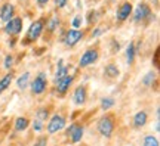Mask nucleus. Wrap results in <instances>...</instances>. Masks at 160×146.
I'll use <instances>...</instances> for the list:
<instances>
[{"label": "nucleus", "mask_w": 160, "mask_h": 146, "mask_svg": "<svg viewBox=\"0 0 160 146\" xmlns=\"http://www.w3.org/2000/svg\"><path fill=\"white\" fill-rule=\"evenodd\" d=\"M97 129H98V133L105 137V139H110L113 133H114V129H116V117L113 114H105L102 117L98 120V124H97Z\"/></svg>", "instance_id": "f257e3e1"}, {"label": "nucleus", "mask_w": 160, "mask_h": 146, "mask_svg": "<svg viewBox=\"0 0 160 146\" xmlns=\"http://www.w3.org/2000/svg\"><path fill=\"white\" fill-rule=\"evenodd\" d=\"M153 19L151 9L147 3H139L133 12V21L135 22H150Z\"/></svg>", "instance_id": "f03ea898"}, {"label": "nucleus", "mask_w": 160, "mask_h": 146, "mask_svg": "<svg viewBox=\"0 0 160 146\" xmlns=\"http://www.w3.org/2000/svg\"><path fill=\"white\" fill-rule=\"evenodd\" d=\"M65 129V118L62 115H59V114H55L53 117L49 120V123H48V133L49 134H55L58 131H61V130Z\"/></svg>", "instance_id": "7ed1b4c3"}, {"label": "nucleus", "mask_w": 160, "mask_h": 146, "mask_svg": "<svg viewBox=\"0 0 160 146\" xmlns=\"http://www.w3.org/2000/svg\"><path fill=\"white\" fill-rule=\"evenodd\" d=\"M43 27H45V19H37L30 25L28 31H27V41H36L39 39L42 33H43Z\"/></svg>", "instance_id": "20e7f679"}, {"label": "nucleus", "mask_w": 160, "mask_h": 146, "mask_svg": "<svg viewBox=\"0 0 160 146\" xmlns=\"http://www.w3.org/2000/svg\"><path fill=\"white\" fill-rule=\"evenodd\" d=\"M46 86H48V77H46V74L39 73L36 75V78L33 80V83H31V92H33V95H42L46 90Z\"/></svg>", "instance_id": "39448f33"}, {"label": "nucleus", "mask_w": 160, "mask_h": 146, "mask_svg": "<svg viewBox=\"0 0 160 146\" xmlns=\"http://www.w3.org/2000/svg\"><path fill=\"white\" fill-rule=\"evenodd\" d=\"M98 58H99V53H98L97 49H88V50L82 55V58H80L79 65L82 68H86V67H89V65H92L93 62H97Z\"/></svg>", "instance_id": "423d86ee"}, {"label": "nucleus", "mask_w": 160, "mask_h": 146, "mask_svg": "<svg viewBox=\"0 0 160 146\" xmlns=\"http://www.w3.org/2000/svg\"><path fill=\"white\" fill-rule=\"evenodd\" d=\"M21 30H22V19L21 18H12L11 21L6 22L5 31L9 35H17L21 33Z\"/></svg>", "instance_id": "0eeeda50"}, {"label": "nucleus", "mask_w": 160, "mask_h": 146, "mask_svg": "<svg viewBox=\"0 0 160 146\" xmlns=\"http://www.w3.org/2000/svg\"><path fill=\"white\" fill-rule=\"evenodd\" d=\"M86 101H88V90H86L85 86H79L73 93V102L77 106H83Z\"/></svg>", "instance_id": "6e6552de"}, {"label": "nucleus", "mask_w": 160, "mask_h": 146, "mask_svg": "<svg viewBox=\"0 0 160 146\" xmlns=\"http://www.w3.org/2000/svg\"><path fill=\"white\" fill-rule=\"evenodd\" d=\"M83 39V31H79V30H70L67 31L65 37H64V41L67 46H74L77 45L80 40Z\"/></svg>", "instance_id": "1a4fd4ad"}, {"label": "nucleus", "mask_w": 160, "mask_h": 146, "mask_svg": "<svg viewBox=\"0 0 160 146\" xmlns=\"http://www.w3.org/2000/svg\"><path fill=\"white\" fill-rule=\"evenodd\" d=\"M13 13H15V7L11 3H5V5L0 7V21H3V22H8V21H11L12 18H13Z\"/></svg>", "instance_id": "9d476101"}, {"label": "nucleus", "mask_w": 160, "mask_h": 146, "mask_svg": "<svg viewBox=\"0 0 160 146\" xmlns=\"http://www.w3.org/2000/svg\"><path fill=\"white\" fill-rule=\"evenodd\" d=\"M73 77L71 75H65L64 78L58 80L57 81V92L59 93V95H65L67 92H68L70 86H71V83H73Z\"/></svg>", "instance_id": "9b49d317"}, {"label": "nucleus", "mask_w": 160, "mask_h": 146, "mask_svg": "<svg viewBox=\"0 0 160 146\" xmlns=\"http://www.w3.org/2000/svg\"><path fill=\"white\" fill-rule=\"evenodd\" d=\"M131 13H132V5L129 2H123L119 6V9H117V19L119 21H126Z\"/></svg>", "instance_id": "f8f14e48"}, {"label": "nucleus", "mask_w": 160, "mask_h": 146, "mask_svg": "<svg viewBox=\"0 0 160 146\" xmlns=\"http://www.w3.org/2000/svg\"><path fill=\"white\" fill-rule=\"evenodd\" d=\"M147 121H148V114L145 111H139V112L135 114V117L132 120V124H133L135 129H142L144 125L147 124Z\"/></svg>", "instance_id": "ddd939ff"}, {"label": "nucleus", "mask_w": 160, "mask_h": 146, "mask_svg": "<svg viewBox=\"0 0 160 146\" xmlns=\"http://www.w3.org/2000/svg\"><path fill=\"white\" fill-rule=\"evenodd\" d=\"M83 134H85V129H83V125L82 124H76L74 129H73V131L70 133V140H71V143H79V142H82V139H83Z\"/></svg>", "instance_id": "4468645a"}, {"label": "nucleus", "mask_w": 160, "mask_h": 146, "mask_svg": "<svg viewBox=\"0 0 160 146\" xmlns=\"http://www.w3.org/2000/svg\"><path fill=\"white\" fill-rule=\"evenodd\" d=\"M30 125V120L25 117H18L15 120V124H13V129L15 131H24V130H27Z\"/></svg>", "instance_id": "2eb2a0df"}, {"label": "nucleus", "mask_w": 160, "mask_h": 146, "mask_svg": "<svg viewBox=\"0 0 160 146\" xmlns=\"http://www.w3.org/2000/svg\"><path fill=\"white\" fill-rule=\"evenodd\" d=\"M104 74H105L108 78H117L120 75V69L117 68V65L110 64V65H107V67L104 68Z\"/></svg>", "instance_id": "dca6fc26"}, {"label": "nucleus", "mask_w": 160, "mask_h": 146, "mask_svg": "<svg viewBox=\"0 0 160 146\" xmlns=\"http://www.w3.org/2000/svg\"><path fill=\"white\" fill-rule=\"evenodd\" d=\"M135 56H137L135 43H133V41H131V43L128 45V47H126V61H128V64H129V65H132V64H133Z\"/></svg>", "instance_id": "f3484780"}, {"label": "nucleus", "mask_w": 160, "mask_h": 146, "mask_svg": "<svg viewBox=\"0 0 160 146\" xmlns=\"http://www.w3.org/2000/svg\"><path fill=\"white\" fill-rule=\"evenodd\" d=\"M28 81H30V73H24L17 80V86H18V89H21L24 90L27 86H28Z\"/></svg>", "instance_id": "a211bd4d"}, {"label": "nucleus", "mask_w": 160, "mask_h": 146, "mask_svg": "<svg viewBox=\"0 0 160 146\" xmlns=\"http://www.w3.org/2000/svg\"><path fill=\"white\" fill-rule=\"evenodd\" d=\"M12 80H13V74L12 73H9V74H6L3 78L0 80V90L2 92H5L9 86H11V83H12Z\"/></svg>", "instance_id": "6ab92c4d"}, {"label": "nucleus", "mask_w": 160, "mask_h": 146, "mask_svg": "<svg viewBox=\"0 0 160 146\" xmlns=\"http://www.w3.org/2000/svg\"><path fill=\"white\" fill-rule=\"evenodd\" d=\"M62 59H61V61L58 62V71H57V75H55V80H61V78H64V77H65V75H67V73H68V68L67 67H64L62 65Z\"/></svg>", "instance_id": "aec40b11"}, {"label": "nucleus", "mask_w": 160, "mask_h": 146, "mask_svg": "<svg viewBox=\"0 0 160 146\" xmlns=\"http://www.w3.org/2000/svg\"><path fill=\"white\" fill-rule=\"evenodd\" d=\"M142 146H160L159 139L153 134H147L142 140Z\"/></svg>", "instance_id": "412c9836"}, {"label": "nucleus", "mask_w": 160, "mask_h": 146, "mask_svg": "<svg viewBox=\"0 0 160 146\" xmlns=\"http://www.w3.org/2000/svg\"><path fill=\"white\" fill-rule=\"evenodd\" d=\"M59 22H61V21H59L58 16H52L51 19L48 21V31H49V33H53V31L59 27Z\"/></svg>", "instance_id": "4be33fe9"}, {"label": "nucleus", "mask_w": 160, "mask_h": 146, "mask_svg": "<svg viewBox=\"0 0 160 146\" xmlns=\"http://www.w3.org/2000/svg\"><path fill=\"white\" fill-rule=\"evenodd\" d=\"M113 106H114V99L113 97H102V101H101V109L102 111H108Z\"/></svg>", "instance_id": "5701e85b"}, {"label": "nucleus", "mask_w": 160, "mask_h": 146, "mask_svg": "<svg viewBox=\"0 0 160 146\" xmlns=\"http://www.w3.org/2000/svg\"><path fill=\"white\" fill-rule=\"evenodd\" d=\"M156 80V73H153V71H150L145 77L142 78V84L144 86H151L153 84V81Z\"/></svg>", "instance_id": "b1692460"}, {"label": "nucleus", "mask_w": 160, "mask_h": 146, "mask_svg": "<svg viewBox=\"0 0 160 146\" xmlns=\"http://www.w3.org/2000/svg\"><path fill=\"white\" fill-rule=\"evenodd\" d=\"M48 118H49V111H48L46 108H39V109H37V120L46 121Z\"/></svg>", "instance_id": "393cba45"}, {"label": "nucleus", "mask_w": 160, "mask_h": 146, "mask_svg": "<svg viewBox=\"0 0 160 146\" xmlns=\"http://www.w3.org/2000/svg\"><path fill=\"white\" fill-rule=\"evenodd\" d=\"M31 127H33V130H34L36 133H40V131L43 130V121H40V120L36 118L34 121L31 123Z\"/></svg>", "instance_id": "a878e982"}, {"label": "nucleus", "mask_w": 160, "mask_h": 146, "mask_svg": "<svg viewBox=\"0 0 160 146\" xmlns=\"http://www.w3.org/2000/svg\"><path fill=\"white\" fill-rule=\"evenodd\" d=\"M33 146H48V137L46 136H40L39 139L34 142Z\"/></svg>", "instance_id": "bb28decb"}, {"label": "nucleus", "mask_w": 160, "mask_h": 146, "mask_svg": "<svg viewBox=\"0 0 160 146\" xmlns=\"http://www.w3.org/2000/svg\"><path fill=\"white\" fill-rule=\"evenodd\" d=\"M3 65H5L6 69H9V68L13 65V56H12V55H8V56L5 58V64H3Z\"/></svg>", "instance_id": "cd10ccee"}, {"label": "nucleus", "mask_w": 160, "mask_h": 146, "mask_svg": "<svg viewBox=\"0 0 160 146\" xmlns=\"http://www.w3.org/2000/svg\"><path fill=\"white\" fill-rule=\"evenodd\" d=\"M67 2H68V0H53L55 6H57V7H59V9H61V7H64V6L67 5Z\"/></svg>", "instance_id": "c85d7f7f"}, {"label": "nucleus", "mask_w": 160, "mask_h": 146, "mask_svg": "<svg viewBox=\"0 0 160 146\" xmlns=\"http://www.w3.org/2000/svg\"><path fill=\"white\" fill-rule=\"evenodd\" d=\"M80 24H82V18L76 16L74 19H73V27H76V28H77V27H80Z\"/></svg>", "instance_id": "c756f323"}, {"label": "nucleus", "mask_w": 160, "mask_h": 146, "mask_svg": "<svg viewBox=\"0 0 160 146\" xmlns=\"http://www.w3.org/2000/svg\"><path fill=\"white\" fill-rule=\"evenodd\" d=\"M74 125H76V123H73V124H70V127H67V129H65V136H67V137H68L70 133L73 131V129H74Z\"/></svg>", "instance_id": "7c9ffc66"}, {"label": "nucleus", "mask_w": 160, "mask_h": 146, "mask_svg": "<svg viewBox=\"0 0 160 146\" xmlns=\"http://www.w3.org/2000/svg\"><path fill=\"white\" fill-rule=\"evenodd\" d=\"M102 34V30L101 28H95L92 31V37H98V35H101Z\"/></svg>", "instance_id": "2f4dec72"}, {"label": "nucleus", "mask_w": 160, "mask_h": 146, "mask_svg": "<svg viewBox=\"0 0 160 146\" xmlns=\"http://www.w3.org/2000/svg\"><path fill=\"white\" fill-rule=\"evenodd\" d=\"M159 49H157V50H156V55H154V65L156 67H159Z\"/></svg>", "instance_id": "473e14b6"}, {"label": "nucleus", "mask_w": 160, "mask_h": 146, "mask_svg": "<svg viewBox=\"0 0 160 146\" xmlns=\"http://www.w3.org/2000/svg\"><path fill=\"white\" fill-rule=\"evenodd\" d=\"M36 2H37V5H39L40 7H43V6L48 5V2H49V0H36Z\"/></svg>", "instance_id": "72a5a7b5"}, {"label": "nucleus", "mask_w": 160, "mask_h": 146, "mask_svg": "<svg viewBox=\"0 0 160 146\" xmlns=\"http://www.w3.org/2000/svg\"><path fill=\"white\" fill-rule=\"evenodd\" d=\"M2 93H3V92H2V90H0V95H2Z\"/></svg>", "instance_id": "f704fd0d"}]
</instances>
